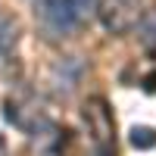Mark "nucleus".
Instances as JSON below:
<instances>
[{
    "label": "nucleus",
    "mask_w": 156,
    "mask_h": 156,
    "mask_svg": "<svg viewBox=\"0 0 156 156\" xmlns=\"http://www.w3.org/2000/svg\"><path fill=\"white\" fill-rule=\"evenodd\" d=\"M94 9V0H41V19L53 34H72Z\"/></svg>",
    "instance_id": "nucleus-1"
},
{
    "label": "nucleus",
    "mask_w": 156,
    "mask_h": 156,
    "mask_svg": "<svg viewBox=\"0 0 156 156\" xmlns=\"http://www.w3.org/2000/svg\"><path fill=\"white\" fill-rule=\"evenodd\" d=\"M144 16V0H100L97 19L109 34H125Z\"/></svg>",
    "instance_id": "nucleus-2"
},
{
    "label": "nucleus",
    "mask_w": 156,
    "mask_h": 156,
    "mask_svg": "<svg viewBox=\"0 0 156 156\" xmlns=\"http://www.w3.org/2000/svg\"><path fill=\"white\" fill-rule=\"evenodd\" d=\"M81 115H84L90 134H94V140H97V147L103 153H109L112 150V112L106 106V100H103V97H90L84 103V112Z\"/></svg>",
    "instance_id": "nucleus-3"
},
{
    "label": "nucleus",
    "mask_w": 156,
    "mask_h": 156,
    "mask_svg": "<svg viewBox=\"0 0 156 156\" xmlns=\"http://www.w3.org/2000/svg\"><path fill=\"white\" fill-rule=\"evenodd\" d=\"M128 140H131L134 150H153L156 147V131L147 125H134L131 131H128Z\"/></svg>",
    "instance_id": "nucleus-4"
},
{
    "label": "nucleus",
    "mask_w": 156,
    "mask_h": 156,
    "mask_svg": "<svg viewBox=\"0 0 156 156\" xmlns=\"http://www.w3.org/2000/svg\"><path fill=\"white\" fill-rule=\"evenodd\" d=\"M12 44H16V22L9 16H0V53H6Z\"/></svg>",
    "instance_id": "nucleus-5"
},
{
    "label": "nucleus",
    "mask_w": 156,
    "mask_h": 156,
    "mask_svg": "<svg viewBox=\"0 0 156 156\" xmlns=\"http://www.w3.org/2000/svg\"><path fill=\"white\" fill-rule=\"evenodd\" d=\"M144 41L147 44H156V12L144 22Z\"/></svg>",
    "instance_id": "nucleus-6"
},
{
    "label": "nucleus",
    "mask_w": 156,
    "mask_h": 156,
    "mask_svg": "<svg viewBox=\"0 0 156 156\" xmlns=\"http://www.w3.org/2000/svg\"><path fill=\"white\" fill-rule=\"evenodd\" d=\"M140 84H144V90H147V94H156V69H153V72H147Z\"/></svg>",
    "instance_id": "nucleus-7"
},
{
    "label": "nucleus",
    "mask_w": 156,
    "mask_h": 156,
    "mask_svg": "<svg viewBox=\"0 0 156 156\" xmlns=\"http://www.w3.org/2000/svg\"><path fill=\"white\" fill-rule=\"evenodd\" d=\"M3 153H6V137L0 134V156H3Z\"/></svg>",
    "instance_id": "nucleus-8"
}]
</instances>
